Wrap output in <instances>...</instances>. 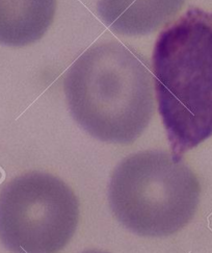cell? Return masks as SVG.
Returning <instances> with one entry per match:
<instances>
[{
    "label": "cell",
    "mask_w": 212,
    "mask_h": 253,
    "mask_svg": "<svg viewBox=\"0 0 212 253\" xmlns=\"http://www.w3.org/2000/svg\"><path fill=\"white\" fill-rule=\"evenodd\" d=\"M147 57L117 41L95 44L67 71L65 94L73 119L102 142L131 144L154 114Z\"/></svg>",
    "instance_id": "6da1fadb"
},
{
    "label": "cell",
    "mask_w": 212,
    "mask_h": 253,
    "mask_svg": "<svg viewBox=\"0 0 212 253\" xmlns=\"http://www.w3.org/2000/svg\"><path fill=\"white\" fill-rule=\"evenodd\" d=\"M152 64L172 154L182 159L212 137V12L191 7L163 29Z\"/></svg>",
    "instance_id": "7a4b0ae2"
},
{
    "label": "cell",
    "mask_w": 212,
    "mask_h": 253,
    "mask_svg": "<svg viewBox=\"0 0 212 253\" xmlns=\"http://www.w3.org/2000/svg\"><path fill=\"white\" fill-rule=\"evenodd\" d=\"M200 182L182 159L159 150L124 159L111 174L109 206L114 217L141 237H168L185 227L200 201Z\"/></svg>",
    "instance_id": "3957f363"
},
{
    "label": "cell",
    "mask_w": 212,
    "mask_h": 253,
    "mask_svg": "<svg viewBox=\"0 0 212 253\" xmlns=\"http://www.w3.org/2000/svg\"><path fill=\"white\" fill-rule=\"evenodd\" d=\"M78 221L75 193L51 174L20 175L0 192V241L12 253H59Z\"/></svg>",
    "instance_id": "277c9868"
},
{
    "label": "cell",
    "mask_w": 212,
    "mask_h": 253,
    "mask_svg": "<svg viewBox=\"0 0 212 253\" xmlns=\"http://www.w3.org/2000/svg\"><path fill=\"white\" fill-rule=\"evenodd\" d=\"M185 0H98L97 9L112 32L144 36L170 22Z\"/></svg>",
    "instance_id": "5b68a950"
},
{
    "label": "cell",
    "mask_w": 212,
    "mask_h": 253,
    "mask_svg": "<svg viewBox=\"0 0 212 253\" xmlns=\"http://www.w3.org/2000/svg\"><path fill=\"white\" fill-rule=\"evenodd\" d=\"M56 0H0V44L35 43L53 22Z\"/></svg>",
    "instance_id": "8992f818"
},
{
    "label": "cell",
    "mask_w": 212,
    "mask_h": 253,
    "mask_svg": "<svg viewBox=\"0 0 212 253\" xmlns=\"http://www.w3.org/2000/svg\"><path fill=\"white\" fill-rule=\"evenodd\" d=\"M81 253H108V252L102 251V250H86V251H83Z\"/></svg>",
    "instance_id": "52a82bcc"
}]
</instances>
